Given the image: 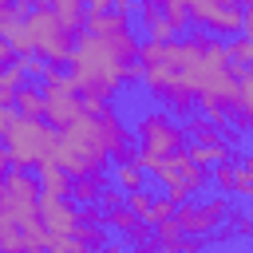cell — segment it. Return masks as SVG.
Listing matches in <instances>:
<instances>
[{"instance_id": "cell-1", "label": "cell", "mask_w": 253, "mask_h": 253, "mask_svg": "<svg viewBox=\"0 0 253 253\" xmlns=\"http://www.w3.org/2000/svg\"><path fill=\"white\" fill-rule=\"evenodd\" d=\"M71 75L79 83L83 95H99V99H115L119 87L126 83V59L107 43V36H95V32H79L75 40V51H71Z\"/></svg>"}, {"instance_id": "cell-21", "label": "cell", "mask_w": 253, "mask_h": 253, "mask_svg": "<svg viewBox=\"0 0 253 253\" xmlns=\"http://www.w3.org/2000/svg\"><path fill=\"white\" fill-rule=\"evenodd\" d=\"M154 198H158V194H150L146 186H138V190H126V206H130L134 213H142V217L150 213V206H154Z\"/></svg>"}, {"instance_id": "cell-3", "label": "cell", "mask_w": 253, "mask_h": 253, "mask_svg": "<svg viewBox=\"0 0 253 253\" xmlns=\"http://www.w3.org/2000/svg\"><path fill=\"white\" fill-rule=\"evenodd\" d=\"M134 138H138V146H142V166L150 170L158 158L178 154V150L190 142V130H186V123L174 119L170 107L158 103V107H150V111H142V115L134 119Z\"/></svg>"}, {"instance_id": "cell-14", "label": "cell", "mask_w": 253, "mask_h": 253, "mask_svg": "<svg viewBox=\"0 0 253 253\" xmlns=\"http://www.w3.org/2000/svg\"><path fill=\"white\" fill-rule=\"evenodd\" d=\"M237 202H253V154L237 150V182H233V194Z\"/></svg>"}, {"instance_id": "cell-25", "label": "cell", "mask_w": 253, "mask_h": 253, "mask_svg": "<svg viewBox=\"0 0 253 253\" xmlns=\"http://www.w3.org/2000/svg\"><path fill=\"white\" fill-rule=\"evenodd\" d=\"M28 4H32V8H36V4H47V0H28Z\"/></svg>"}, {"instance_id": "cell-8", "label": "cell", "mask_w": 253, "mask_h": 253, "mask_svg": "<svg viewBox=\"0 0 253 253\" xmlns=\"http://www.w3.org/2000/svg\"><path fill=\"white\" fill-rule=\"evenodd\" d=\"M40 186H43V194H59V198H71V186H75V174L63 166V162H43L40 170Z\"/></svg>"}, {"instance_id": "cell-4", "label": "cell", "mask_w": 253, "mask_h": 253, "mask_svg": "<svg viewBox=\"0 0 253 253\" xmlns=\"http://www.w3.org/2000/svg\"><path fill=\"white\" fill-rule=\"evenodd\" d=\"M24 24H28L32 40H36V55H43L47 63H67V59H71L79 36L55 16L51 4H36V8L24 16Z\"/></svg>"}, {"instance_id": "cell-15", "label": "cell", "mask_w": 253, "mask_h": 253, "mask_svg": "<svg viewBox=\"0 0 253 253\" xmlns=\"http://www.w3.org/2000/svg\"><path fill=\"white\" fill-rule=\"evenodd\" d=\"M24 83H28V71L20 67V59L8 63V67H0V103H16V91Z\"/></svg>"}, {"instance_id": "cell-22", "label": "cell", "mask_w": 253, "mask_h": 253, "mask_svg": "<svg viewBox=\"0 0 253 253\" xmlns=\"http://www.w3.org/2000/svg\"><path fill=\"white\" fill-rule=\"evenodd\" d=\"M16 59H20V51L12 47V40L0 36V67H8V63H16Z\"/></svg>"}, {"instance_id": "cell-26", "label": "cell", "mask_w": 253, "mask_h": 253, "mask_svg": "<svg viewBox=\"0 0 253 253\" xmlns=\"http://www.w3.org/2000/svg\"><path fill=\"white\" fill-rule=\"evenodd\" d=\"M241 4H249V0H241Z\"/></svg>"}, {"instance_id": "cell-20", "label": "cell", "mask_w": 253, "mask_h": 253, "mask_svg": "<svg viewBox=\"0 0 253 253\" xmlns=\"http://www.w3.org/2000/svg\"><path fill=\"white\" fill-rule=\"evenodd\" d=\"M47 249L51 253H87V245L79 241V233H51Z\"/></svg>"}, {"instance_id": "cell-9", "label": "cell", "mask_w": 253, "mask_h": 253, "mask_svg": "<svg viewBox=\"0 0 253 253\" xmlns=\"http://www.w3.org/2000/svg\"><path fill=\"white\" fill-rule=\"evenodd\" d=\"M146 166L138 162V158H115L111 162V178H115V186H123V190H138V186H146Z\"/></svg>"}, {"instance_id": "cell-17", "label": "cell", "mask_w": 253, "mask_h": 253, "mask_svg": "<svg viewBox=\"0 0 253 253\" xmlns=\"http://www.w3.org/2000/svg\"><path fill=\"white\" fill-rule=\"evenodd\" d=\"M210 178H213V186L221 194H233V182H237V150L229 158H221L217 166H210Z\"/></svg>"}, {"instance_id": "cell-2", "label": "cell", "mask_w": 253, "mask_h": 253, "mask_svg": "<svg viewBox=\"0 0 253 253\" xmlns=\"http://www.w3.org/2000/svg\"><path fill=\"white\" fill-rule=\"evenodd\" d=\"M4 138V154H0V170L8 166H24V170H40L43 162L55 158L59 150V126H51L47 119H28L20 115V123L0 134Z\"/></svg>"}, {"instance_id": "cell-6", "label": "cell", "mask_w": 253, "mask_h": 253, "mask_svg": "<svg viewBox=\"0 0 253 253\" xmlns=\"http://www.w3.org/2000/svg\"><path fill=\"white\" fill-rule=\"evenodd\" d=\"M40 217H43L47 233H75V225H79V202L75 198H59V194H43L40 198Z\"/></svg>"}, {"instance_id": "cell-19", "label": "cell", "mask_w": 253, "mask_h": 253, "mask_svg": "<svg viewBox=\"0 0 253 253\" xmlns=\"http://www.w3.org/2000/svg\"><path fill=\"white\" fill-rule=\"evenodd\" d=\"M225 47H229V59L233 63H253V28H245L233 40H225Z\"/></svg>"}, {"instance_id": "cell-12", "label": "cell", "mask_w": 253, "mask_h": 253, "mask_svg": "<svg viewBox=\"0 0 253 253\" xmlns=\"http://www.w3.org/2000/svg\"><path fill=\"white\" fill-rule=\"evenodd\" d=\"M51 8H55V16L79 36L83 28H87V0H47Z\"/></svg>"}, {"instance_id": "cell-16", "label": "cell", "mask_w": 253, "mask_h": 253, "mask_svg": "<svg viewBox=\"0 0 253 253\" xmlns=\"http://www.w3.org/2000/svg\"><path fill=\"white\" fill-rule=\"evenodd\" d=\"M103 186H107V174H79V178H75V186H71V198H75L79 206H87V202H99Z\"/></svg>"}, {"instance_id": "cell-13", "label": "cell", "mask_w": 253, "mask_h": 253, "mask_svg": "<svg viewBox=\"0 0 253 253\" xmlns=\"http://www.w3.org/2000/svg\"><path fill=\"white\" fill-rule=\"evenodd\" d=\"M186 150H190V158H194V162H202V166H217L221 158H229V154H233V146H229V142H186Z\"/></svg>"}, {"instance_id": "cell-5", "label": "cell", "mask_w": 253, "mask_h": 253, "mask_svg": "<svg viewBox=\"0 0 253 253\" xmlns=\"http://www.w3.org/2000/svg\"><path fill=\"white\" fill-rule=\"evenodd\" d=\"M229 213H233V206H229V194H213V198H206V202H182L178 206V225L186 229V237H202V241H210L225 221H229Z\"/></svg>"}, {"instance_id": "cell-24", "label": "cell", "mask_w": 253, "mask_h": 253, "mask_svg": "<svg viewBox=\"0 0 253 253\" xmlns=\"http://www.w3.org/2000/svg\"><path fill=\"white\" fill-rule=\"evenodd\" d=\"M245 213H249V221H253V202H249V210H245Z\"/></svg>"}, {"instance_id": "cell-11", "label": "cell", "mask_w": 253, "mask_h": 253, "mask_svg": "<svg viewBox=\"0 0 253 253\" xmlns=\"http://www.w3.org/2000/svg\"><path fill=\"white\" fill-rule=\"evenodd\" d=\"M186 130H190V142H225V123H217V119H210L202 111L190 115Z\"/></svg>"}, {"instance_id": "cell-7", "label": "cell", "mask_w": 253, "mask_h": 253, "mask_svg": "<svg viewBox=\"0 0 253 253\" xmlns=\"http://www.w3.org/2000/svg\"><path fill=\"white\" fill-rule=\"evenodd\" d=\"M233 123L253 134V63H237V111Z\"/></svg>"}, {"instance_id": "cell-23", "label": "cell", "mask_w": 253, "mask_h": 253, "mask_svg": "<svg viewBox=\"0 0 253 253\" xmlns=\"http://www.w3.org/2000/svg\"><path fill=\"white\" fill-rule=\"evenodd\" d=\"M245 28H253V0L245 4Z\"/></svg>"}, {"instance_id": "cell-10", "label": "cell", "mask_w": 253, "mask_h": 253, "mask_svg": "<svg viewBox=\"0 0 253 253\" xmlns=\"http://www.w3.org/2000/svg\"><path fill=\"white\" fill-rule=\"evenodd\" d=\"M16 107H20V115H28V119H43V115H47V95H43V87H40L36 79H28V83L16 91Z\"/></svg>"}, {"instance_id": "cell-18", "label": "cell", "mask_w": 253, "mask_h": 253, "mask_svg": "<svg viewBox=\"0 0 253 253\" xmlns=\"http://www.w3.org/2000/svg\"><path fill=\"white\" fill-rule=\"evenodd\" d=\"M75 233H79V241H83L87 249H107V245H111V225L79 221V225H75Z\"/></svg>"}]
</instances>
